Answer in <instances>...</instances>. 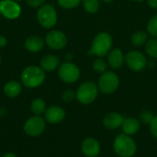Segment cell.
<instances>
[{
    "label": "cell",
    "mask_w": 157,
    "mask_h": 157,
    "mask_svg": "<svg viewBox=\"0 0 157 157\" xmlns=\"http://www.w3.org/2000/svg\"><path fill=\"white\" fill-rule=\"evenodd\" d=\"M114 153L119 157H133L137 153V144L132 136L121 133L112 143Z\"/></svg>",
    "instance_id": "obj_1"
},
{
    "label": "cell",
    "mask_w": 157,
    "mask_h": 157,
    "mask_svg": "<svg viewBox=\"0 0 157 157\" xmlns=\"http://www.w3.org/2000/svg\"><path fill=\"white\" fill-rule=\"evenodd\" d=\"M113 48V38L112 36L106 31L98 33L90 46L89 53L97 57H105Z\"/></svg>",
    "instance_id": "obj_2"
},
{
    "label": "cell",
    "mask_w": 157,
    "mask_h": 157,
    "mask_svg": "<svg viewBox=\"0 0 157 157\" xmlns=\"http://www.w3.org/2000/svg\"><path fill=\"white\" fill-rule=\"evenodd\" d=\"M45 77V72L40 66L29 65L22 71L20 80L26 87L36 88L44 83Z\"/></svg>",
    "instance_id": "obj_3"
},
{
    "label": "cell",
    "mask_w": 157,
    "mask_h": 157,
    "mask_svg": "<svg viewBox=\"0 0 157 157\" xmlns=\"http://www.w3.org/2000/svg\"><path fill=\"white\" fill-rule=\"evenodd\" d=\"M76 100L82 105H90L96 101L98 97V87L97 83L85 81L79 85L76 91Z\"/></svg>",
    "instance_id": "obj_4"
},
{
    "label": "cell",
    "mask_w": 157,
    "mask_h": 157,
    "mask_svg": "<svg viewBox=\"0 0 157 157\" xmlns=\"http://www.w3.org/2000/svg\"><path fill=\"white\" fill-rule=\"evenodd\" d=\"M97 85L100 93L104 95H111L119 89L121 79L118 74L114 71H106L98 77Z\"/></svg>",
    "instance_id": "obj_5"
},
{
    "label": "cell",
    "mask_w": 157,
    "mask_h": 157,
    "mask_svg": "<svg viewBox=\"0 0 157 157\" xmlns=\"http://www.w3.org/2000/svg\"><path fill=\"white\" fill-rule=\"evenodd\" d=\"M37 20L39 24L45 29H52L58 20L57 11L52 5H43L38 9Z\"/></svg>",
    "instance_id": "obj_6"
},
{
    "label": "cell",
    "mask_w": 157,
    "mask_h": 157,
    "mask_svg": "<svg viewBox=\"0 0 157 157\" xmlns=\"http://www.w3.org/2000/svg\"><path fill=\"white\" fill-rule=\"evenodd\" d=\"M58 75L59 78L63 83L74 84L79 80L81 75V71L75 63L67 61L59 65Z\"/></svg>",
    "instance_id": "obj_7"
},
{
    "label": "cell",
    "mask_w": 157,
    "mask_h": 157,
    "mask_svg": "<svg viewBox=\"0 0 157 157\" xmlns=\"http://www.w3.org/2000/svg\"><path fill=\"white\" fill-rule=\"evenodd\" d=\"M125 63L133 72H141L148 65L146 56L138 50H131L125 54Z\"/></svg>",
    "instance_id": "obj_8"
},
{
    "label": "cell",
    "mask_w": 157,
    "mask_h": 157,
    "mask_svg": "<svg viewBox=\"0 0 157 157\" xmlns=\"http://www.w3.org/2000/svg\"><path fill=\"white\" fill-rule=\"evenodd\" d=\"M46 129V121L41 116L34 115L29 118L23 126L24 132L32 138L40 136Z\"/></svg>",
    "instance_id": "obj_9"
},
{
    "label": "cell",
    "mask_w": 157,
    "mask_h": 157,
    "mask_svg": "<svg viewBox=\"0 0 157 157\" xmlns=\"http://www.w3.org/2000/svg\"><path fill=\"white\" fill-rule=\"evenodd\" d=\"M68 42V38L65 33L58 29L50 30L45 36V43L52 50H62Z\"/></svg>",
    "instance_id": "obj_10"
},
{
    "label": "cell",
    "mask_w": 157,
    "mask_h": 157,
    "mask_svg": "<svg viewBox=\"0 0 157 157\" xmlns=\"http://www.w3.org/2000/svg\"><path fill=\"white\" fill-rule=\"evenodd\" d=\"M0 13L7 19H16L21 14V7L15 0H1Z\"/></svg>",
    "instance_id": "obj_11"
},
{
    "label": "cell",
    "mask_w": 157,
    "mask_h": 157,
    "mask_svg": "<svg viewBox=\"0 0 157 157\" xmlns=\"http://www.w3.org/2000/svg\"><path fill=\"white\" fill-rule=\"evenodd\" d=\"M80 149L86 157H97L101 152V145L96 138L87 137L82 141Z\"/></svg>",
    "instance_id": "obj_12"
},
{
    "label": "cell",
    "mask_w": 157,
    "mask_h": 157,
    "mask_svg": "<svg viewBox=\"0 0 157 157\" xmlns=\"http://www.w3.org/2000/svg\"><path fill=\"white\" fill-rule=\"evenodd\" d=\"M66 112L64 109L60 106H51L46 109L44 112V119L46 122L51 124H59L65 120Z\"/></svg>",
    "instance_id": "obj_13"
},
{
    "label": "cell",
    "mask_w": 157,
    "mask_h": 157,
    "mask_svg": "<svg viewBox=\"0 0 157 157\" xmlns=\"http://www.w3.org/2000/svg\"><path fill=\"white\" fill-rule=\"evenodd\" d=\"M107 63L109 67L113 70H119L125 64V54L120 48H112L107 55Z\"/></svg>",
    "instance_id": "obj_14"
},
{
    "label": "cell",
    "mask_w": 157,
    "mask_h": 157,
    "mask_svg": "<svg viewBox=\"0 0 157 157\" xmlns=\"http://www.w3.org/2000/svg\"><path fill=\"white\" fill-rule=\"evenodd\" d=\"M123 121H124V117L121 113L111 111V112L107 113L103 117L102 124L106 129L109 131H115V130L121 128Z\"/></svg>",
    "instance_id": "obj_15"
},
{
    "label": "cell",
    "mask_w": 157,
    "mask_h": 157,
    "mask_svg": "<svg viewBox=\"0 0 157 157\" xmlns=\"http://www.w3.org/2000/svg\"><path fill=\"white\" fill-rule=\"evenodd\" d=\"M141 125L142 123L138 118H134V117L124 118L123 123L121 125L122 133L132 136L140 131Z\"/></svg>",
    "instance_id": "obj_16"
},
{
    "label": "cell",
    "mask_w": 157,
    "mask_h": 157,
    "mask_svg": "<svg viewBox=\"0 0 157 157\" xmlns=\"http://www.w3.org/2000/svg\"><path fill=\"white\" fill-rule=\"evenodd\" d=\"M44 40L38 35H32L29 37L25 41V48L30 52H39L44 47Z\"/></svg>",
    "instance_id": "obj_17"
},
{
    "label": "cell",
    "mask_w": 157,
    "mask_h": 157,
    "mask_svg": "<svg viewBox=\"0 0 157 157\" xmlns=\"http://www.w3.org/2000/svg\"><path fill=\"white\" fill-rule=\"evenodd\" d=\"M60 65L59 58L54 54H48L41 58L40 60V67L44 72H52L57 69Z\"/></svg>",
    "instance_id": "obj_18"
},
{
    "label": "cell",
    "mask_w": 157,
    "mask_h": 157,
    "mask_svg": "<svg viewBox=\"0 0 157 157\" xmlns=\"http://www.w3.org/2000/svg\"><path fill=\"white\" fill-rule=\"evenodd\" d=\"M4 94L10 98H14L19 96L22 90L21 84L17 81H9L4 86Z\"/></svg>",
    "instance_id": "obj_19"
},
{
    "label": "cell",
    "mask_w": 157,
    "mask_h": 157,
    "mask_svg": "<svg viewBox=\"0 0 157 157\" xmlns=\"http://www.w3.org/2000/svg\"><path fill=\"white\" fill-rule=\"evenodd\" d=\"M148 32L145 30H136L132 33L131 37V42L134 47H142L144 46L145 43L147 42L148 39Z\"/></svg>",
    "instance_id": "obj_20"
},
{
    "label": "cell",
    "mask_w": 157,
    "mask_h": 157,
    "mask_svg": "<svg viewBox=\"0 0 157 157\" xmlns=\"http://www.w3.org/2000/svg\"><path fill=\"white\" fill-rule=\"evenodd\" d=\"M46 103L43 99L37 98L35 99L32 100L31 104H30V110L34 115L37 116H40L41 114H43L46 110Z\"/></svg>",
    "instance_id": "obj_21"
},
{
    "label": "cell",
    "mask_w": 157,
    "mask_h": 157,
    "mask_svg": "<svg viewBox=\"0 0 157 157\" xmlns=\"http://www.w3.org/2000/svg\"><path fill=\"white\" fill-rule=\"evenodd\" d=\"M145 52L153 59H157V38H150L144 45Z\"/></svg>",
    "instance_id": "obj_22"
},
{
    "label": "cell",
    "mask_w": 157,
    "mask_h": 157,
    "mask_svg": "<svg viewBox=\"0 0 157 157\" xmlns=\"http://www.w3.org/2000/svg\"><path fill=\"white\" fill-rule=\"evenodd\" d=\"M84 9L89 14H96L100 7V0H82Z\"/></svg>",
    "instance_id": "obj_23"
},
{
    "label": "cell",
    "mask_w": 157,
    "mask_h": 157,
    "mask_svg": "<svg viewBox=\"0 0 157 157\" xmlns=\"http://www.w3.org/2000/svg\"><path fill=\"white\" fill-rule=\"evenodd\" d=\"M108 67H109V65H108L107 60H104L102 57H98L97 59L94 60V62L92 63L93 70L99 75L108 71Z\"/></svg>",
    "instance_id": "obj_24"
},
{
    "label": "cell",
    "mask_w": 157,
    "mask_h": 157,
    "mask_svg": "<svg viewBox=\"0 0 157 157\" xmlns=\"http://www.w3.org/2000/svg\"><path fill=\"white\" fill-rule=\"evenodd\" d=\"M146 31L153 38H157V14L154 15L147 22Z\"/></svg>",
    "instance_id": "obj_25"
},
{
    "label": "cell",
    "mask_w": 157,
    "mask_h": 157,
    "mask_svg": "<svg viewBox=\"0 0 157 157\" xmlns=\"http://www.w3.org/2000/svg\"><path fill=\"white\" fill-rule=\"evenodd\" d=\"M155 118V115L152 111L150 110H143L140 115H139V121H141L142 124H145V125H149L151 123V121H153V119Z\"/></svg>",
    "instance_id": "obj_26"
},
{
    "label": "cell",
    "mask_w": 157,
    "mask_h": 157,
    "mask_svg": "<svg viewBox=\"0 0 157 157\" xmlns=\"http://www.w3.org/2000/svg\"><path fill=\"white\" fill-rule=\"evenodd\" d=\"M59 6L64 9H73L78 6L82 0H57Z\"/></svg>",
    "instance_id": "obj_27"
},
{
    "label": "cell",
    "mask_w": 157,
    "mask_h": 157,
    "mask_svg": "<svg viewBox=\"0 0 157 157\" xmlns=\"http://www.w3.org/2000/svg\"><path fill=\"white\" fill-rule=\"evenodd\" d=\"M62 99L65 103H71L76 99V93L73 89H65L62 93Z\"/></svg>",
    "instance_id": "obj_28"
},
{
    "label": "cell",
    "mask_w": 157,
    "mask_h": 157,
    "mask_svg": "<svg viewBox=\"0 0 157 157\" xmlns=\"http://www.w3.org/2000/svg\"><path fill=\"white\" fill-rule=\"evenodd\" d=\"M149 127H150V132L152 136L157 139V116H155V118L149 124Z\"/></svg>",
    "instance_id": "obj_29"
},
{
    "label": "cell",
    "mask_w": 157,
    "mask_h": 157,
    "mask_svg": "<svg viewBox=\"0 0 157 157\" xmlns=\"http://www.w3.org/2000/svg\"><path fill=\"white\" fill-rule=\"evenodd\" d=\"M45 3V0H27V4L32 8H40Z\"/></svg>",
    "instance_id": "obj_30"
},
{
    "label": "cell",
    "mask_w": 157,
    "mask_h": 157,
    "mask_svg": "<svg viewBox=\"0 0 157 157\" xmlns=\"http://www.w3.org/2000/svg\"><path fill=\"white\" fill-rule=\"evenodd\" d=\"M147 5L153 8V9H157V0H146Z\"/></svg>",
    "instance_id": "obj_31"
},
{
    "label": "cell",
    "mask_w": 157,
    "mask_h": 157,
    "mask_svg": "<svg viewBox=\"0 0 157 157\" xmlns=\"http://www.w3.org/2000/svg\"><path fill=\"white\" fill-rule=\"evenodd\" d=\"M6 43H7V40L6 39V37L3 35H0V48L5 47L6 45Z\"/></svg>",
    "instance_id": "obj_32"
},
{
    "label": "cell",
    "mask_w": 157,
    "mask_h": 157,
    "mask_svg": "<svg viewBox=\"0 0 157 157\" xmlns=\"http://www.w3.org/2000/svg\"><path fill=\"white\" fill-rule=\"evenodd\" d=\"M3 157H17L14 153H11V152H8V153H6V154H5Z\"/></svg>",
    "instance_id": "obj_33"
},
{
    "label": "cell",
    "mask_w": 157,
    "mask_h": 157,
    "mask_svg": "<svg viewBox=\"0 0 157 157\" xmlns=\"http://www.w3.org/2000/svg\"><path fill=\"white\" fill-rule=\"evenodd\" d=\"M100 1L103 2V3H107V4H108V3H111L113 0H100Z\"/></svg>",
    "instance_id": "obj_34"
},
{
    "label": "cell",
    "mask_w": 157,
    "mask_h": 157,
    "mask_svg": "<svg viewBox=\"0 0 157 157\" xmlns=\"http://www.w3.org/2000/svg\"><path fill=\"white\" fill-rule=\"evenodd\" d=\"M132 1H134V2H138V3H140V2H143V1H144V0H132Z\"/></svg>",
    "instance_id": "obj_35"
},
{
    "label": "cell",
    "mask_w": 157,
    "mask_h": 157,
    "mask_svg": "<svg viewBox=\"0 0 157 157\" xmlns=\"http://www.w3.org/2000/svg\"><path fill=\"white\" fill-rule=\"evenodd\" d=\"M15 1H17V2H20V1H23V0H15Z\"/></svg>",
    "instance_id": "obj_36"
},
{
    "label": "cell",
    "mask_w": 157,
    "mask_h": 157,
    "mask_svg": "<svg viewBox=\"0 0 157 157\" xmlns=\"http://www.w3.org/2000/svg\"><path fill=\"white\" fill-rule=\"evenodd\" d=\"M0 63H1V54H0Z\"/></svg>",
    "instance_id": "obj_37"
},
{
    "label": "cell",
    "mask_w": 157,
    "mask_h": 157,
    "mask_svg": "<svg viewBox=\"0 0 157 157\" xmlns=\"http://www.w3.org/2000/svg\"><path fill=\"white\" fill-rule=\"evenodd\" d=\"M0 15H1V13H0Z\"/></svg>",
    "instance_id": "obj_38"
},
{
    "label": "cell",
    "mask_w": 157,
    "mask_h": 157,
    "mask_svg": "<svg viewBox=\"0 0 157 157\" xmlns=\"http://www.w3.org/2000/svg\"><path fill=\"white\" fill-rule=\"evenodd\" d=\"M0 1H1V0H0Z\"/></svg>",
    "instance_id": "obj_39"
}]
</instances>
